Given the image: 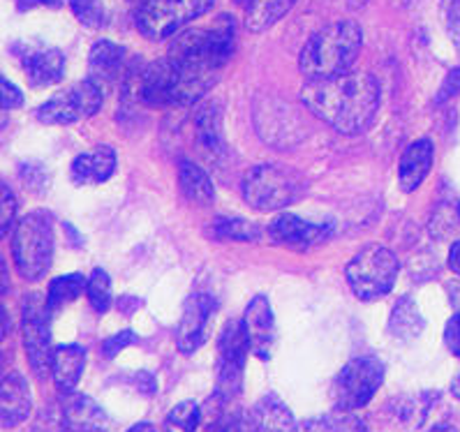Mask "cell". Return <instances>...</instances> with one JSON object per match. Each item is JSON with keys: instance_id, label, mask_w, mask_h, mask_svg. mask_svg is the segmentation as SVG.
<instances>
[{"instance_id": "obj_1", "label": "cell", "mask_w": 460, "mask_h": 432, "mask_svg": "<svg viewBox=\"0 0 460 432\" xmlns=\"http://www.w3.org/2000/svg\"><path fill=\"white\" fill-rule=\"evenodd\" d=\"M301 100L317 119L341 135H361L377 116L382 88L368 72H347L308 82Z\"/></svg>"}, {"instance_id": "obj_2", "label": "cell", "mask_w": 460, "mask_h": 432, "mask_svg": "<svg viewBox=\"0 0 460 432\" xmlns=\"http://www.w3.org/2000/svg\"><path fill=\"white\" fill-rule=\"evenodd\" d=\"M236 47V28L229 17H220L211 26L183 31L173 38L167 58L188 79L211 91L222 67L227 66Z\"/></svg>"}, {"instance_id": "obj_3", "label": "cell", "mask_w": 460, "mask_h": 432, "mask_svg": "<svg viewBox=\"0 0 460 432\" xmlns=\"http://www.w3.org/2000/svg\"><path fill=\"white\" fill-rule=\"evenodd\" d=\"M363 47L361 26L354 22H336L324 26L305 42L298 56V67L314 79H331L352 72L354 60L358 58Z\"/></svg>"}, {"instance_id": "obj_4", "label": "cell", "mask_w": 460, "mask_h": 432, "mask_svg": "<svg viewBox=\"0 0 460 432\" xmlns=\"http://www.w3.org/2000/svg\"><path fill=\"white\" fill-rule=\"evenodd\" d=\"M12 257L14 266L28 282L47 276L54 261V220L51 213L33 211L23 216L12 232Z\"/></svg>"}, {"instance_id": "obj_5", "label": "cell", "mask_w": 460, "mask_h": 432, "mask_svg": "<svg viewBox=\"0 0 460 432\" xmlns=\"http://www.w3.org/2000/svg\"><path fill=\"white\" fill-rule=\"evenodd\" d=\"M305 195V181L298 172L278 164L250 169L243 179V199L257 211H282Z\"/></svg>"}, {"instance_id": "obj_6", "label": "cell", "mask_w": 460, "mask_h": 432, "mask_svg": "<svg viewBox=\"0 0 460 432\" xmlns=\"http://www.w3.org/2000/svg\"><path fill=\"white\" fill-rule=\"evenodd\" d=\"M398 269V260L389 248L368 245L347 264V282L357 298L377 301L394 289Z\"/></svg>"}, {"instance_id": "obj_7", "label": "cell", "mask_w": 460, "mask_h": 432, "mask_svg": "<svg viewBox=\"0 0 460 432\" xmlns=\"http://www.w3.org/2000/svg\"><path fill=\"white\" fill-rule=\"evenodd\" d=\"M213 5L216 0H144L137 12V28L148 40H167L204 17Z\"/></svg>"}, {"instance_id": "obj_8", "label": "cell", "mask_w": 460, "mask_h": 432, "mask_svg": "<svg viewBox=\"0 0 460 432\" xmlns=\"http://www.w3.org/2000/svg\"><path fill=\"white\" fill-rule=\"evenodd\" d=\"M385 382V363L373 357H358L345 363L333 382V402L341 411H357L366 407Z\"/></svg>"}, {"instance_id": "obj_9", "label": "cell", "mask_w": 460, "mask_h": 432, "mask_svg": "<svg viewBox=\"0 0 460 432\" xmlns=\"http://www.w3.org/2000/svg\"><path fill=\"white\" fill-rule=\"evenodd\" d=\"M248 351L250 345L243 322H229L217 340V384L213 393L225 402H234L241 395Z\"/></svg>"}, {"instance_id": "obj_10", "label": "cell", "mask_w": 460, "mask_h": 432, "mask_svg": "<svg viewBox=\"0 0 460 432\" xmlns=\"http://www.w3.org/2000/svg\"><path fill=\"white\" fill-rule=\"evenodd\" d=\"M102 88L95 86L91 79H84L47 100L35 111V116L47 125H72L98 114L102 109Z\"/></svg>"}, {"instance_id": "obj_11", "label": "cell", "mask_w": 460, "mask_h": 432, "mask_svg": "<svg viewBox=\"0 0 460 432\" xmlns=\"http://www.w3.org/2000/svg\"><path fill=\"white\" fill-rule=\"evenodd\" d=\"M51 313L47 308V301L40 296H31L23 303V349H26L31 370L44 379L51 375V363H54V342H51L49 331Z\"/></svg>"}, {"instance_id": "obj_12", "label": "cell", "mask_w": 460, "mask_h": 432, "mask_svg": "<svg viewBox=\"0 0 460 432\" xmlns=\"http://www.w3.org/2000/svg\"><path fill=\"white\" fill-rule=\"evenodd\" d=\"M216 314V301L208 294H195L185 303L181 322L176 326V347L181 354H195L206 345Z\"/></svg>"}, {"instance_id": "obj_13", "label": "cell", "mask_w": 460, "mask_h": 432, "mask_svg": "<svg viewBox=\"0 0 460 432\" xmlns=\"http://www.w3.org/2000/svg\"><path fill=\"white\" fill-rule=\"evenodd\" d=\"M331 234H333V225H317V222H308L304 217L292 216V213L278 216L269 227V236L278 245L292 250H308L326 243Z\"/></svg>"}, {"instance_id": "obj_14", "label": "cell", "mask_w": 460, "mask_h": 432, "mask_svg": "<svg viewBox=\"0 0 460 432\" xmlns=\"http://www.w3.org/2000/svg\"><path fill=\"white\" fill-rule=\"evenodd\" d=\"M243 329L248 335L250 351L261 361L271 358V351L276 347V319H273L269 298L255 296L250 301L243 317Z\"/></svg>"}, {"instance_id": "obj_15", "label": "cell", "mask_w": 460, "mask_h": 432, "mask_svg": "<svg viewBox=\"0 0 460 432\" xmlns=\"http://www.w3.org/2000/svg\"><path fill=\"white\" fill-rule=\"evenodd\" d=\"M123 76H128V54L123 47L109 40L93 44L88 56V79L104 93V88H114Z\"/></svg>"}, {"instance_id": "obj_16", "label": "cell", "mask_w": 460, "mask_h": 432, "mask_svg": "<svg viewBox=\"0 0 460 432\" xmlns=\"http://www.w3.org/2000/svg\"><path fill=\"white\" fill-rule=\"evenodd\" d=\"M19 56L23 75L33 88L54 86L66 75V56L54 47H23Z\"/></svg>"}, {"instance_id": "obj_17", "label": "cell", "mask_w": 460, "mask_h": 432, "mask_svg": "<svg viewBox=\"0 0 460 432\" xmlns=\"http://www.w3.org/2000/svg\"><path fill=\"white\" fill-rule=\"evenodd\" d=\"M33 411V393L22 375L0 377V430L17 428Z\"/></svg>"}, {"instance_id": "obj_18", "label": "cell", "mask_w": 460, "mask_h": 432, "mask_svg": "<svg viewBox=\"0 0 460 432\" xmlns=\"http://www.w3.org/2000/svg\"><path fill=\"white\" fill-rule=\"evenodd\" d=\"M67 432H107L109 416L93 398L82 393H66L60 398Z\"/></svg>"}, {"instance_id": "obj_19", "label": "cell", "mask_w": 460, "mask_h": 432, "mask_svg": "<svg viewBox=\"0 0 460 432\" xmlns=\"http://www.w3.org/2000/svg\"><path fill=\"white\" fill-rule=\"evenodd\" d=\"M245 432H298V426L278 395H266L245 416Z\"/></svg>"}, {"instance_id": "obj_20", "label": "cell", "mask_w": 460, "mask_h": 432, "mask_svg": "<svg viewBox=\"0 0 460 432\" xmlns=\"http://www.w3.org/2000/svg\"><path fill=\"white\" fill-rule=\"evenodd\" d=\"M433 160L435 146L430 139H419L407 146L401 157V164H398V183H401L402 192H414L421 188V183L433 169Z\"/></svg>"}, {"instance_id": "obj_21", "label": "cell", "mask_w": 460, "mask_h": 432, "mask_svg": "<svg viewBox=\"0 0 460 432\" xmlns=\"http://www.w3.org/2000/svg\"><path fill=\"white\" fill-rule=\"evenodd\" d=\"M116 172L114 148L98 146L93 151L82 153L72 163V181L76 185H98L109 181Z\"/></svg>"}, {"instance_id": "obj_22", "label": "cell", "mask_w": 460, "mask_h": 432, "mask_svg": "<svg viewBox=\"0 0 460 432\" xmlns=\"http://www.w3.org/2000/svg\"><path fill=\"white\" fill-rule=\"evenodd\" d=\"M86 366V349L79 345H60L54 351V363H51V377L56 382V389L60 393H75L76 384L84 375Z\"/></svg>"}, {"instance_id": "obj_23", "label": "cell", "mask_w": 460, "mask_h": 432, "mask_svg": "<svg viewBox=\"0 0 460 432\" xmlns=\"http://www.w3.org/2000/svg\"><path fill=\"white\" fill-rule=\"evenodd\" d=\"M179 188L185 201L192 206H211L216 201V188L208 173L190 160L179 163Z\"/></svg>"}, {"instance_id": "obj_24", "label": "cell", "mask_w": 460, "mask_h": 432, "mask_svg": "<svg viewBox=\"0 0 460 432\" xmlns=\"http://www.w3.org/2000/svg\"><path fill=\"white\" fill-rule=\"evenodd\" d=\"M195 132L201 146L211 155H225L227 144H225V130H222V109L217 102H208L197 111Z\"/></svg>"}, {"instance_id": "obj_25", "label": "cell", "mask_w": 460, "mask_h": 432, "mask_svg": "<svg viewBox=\"0 0 460 432\" xmlns=\"http://www.w3.org/2000/svg\"><path fill=\"white\" fill-rule=\"evenodd\" d=\"M208 236L216 241H239V243H252L261 238V227L255 222L236 216H220L208 225Z\"/></svg>"}, {"instance_id": "obj_26", "label": "cell", "mask_w": 460, "mask_h": 432, "mask_svg": "<svg viewBox=\"0 0 460 432\" xmlns=\"http://www.w3.org/2000/svg\"><path fill=\"white\" fill-rule=\"evenodd\" d=\"M294 3L296 0H252L245 14V26L252 33H264L276 26L285 14H289Z\"/></svg>"}, {"instance_id": "obj_27", "label": "cell", "mask_w": 460, "mask_h": 432, "mask_svg": "<svg viewBox=\"0 0 460 432\" xmlns=\"http://www.w3.org/2000/svg\"><path fill=\"white\" fill-rule=\"evenodd\" d=\"M426 322H423L421 313H419L417 303L410 296H402L395 303V308L391 310L389 317V333L398 340H411L423 331Z\"/></svg>"}, {"instance_id": "obj_28", "label": "cell", "mask_w": 460, "mask_h": 432, "mask_svg": "<svg viewBox=\"0 0 460 432\" xmlns=\"http://www.w3.org/2000/svg\"><path fill=\"white\" fill-rule=\"evenodd\" d=\"M298 432H368L366 423L354 411H329L298 426Z\"/></svg>"}, {"instance_id": "obj_29", "label": "cell", "mask_w": 460, "mask_h": 432, "mask_svg": "<svg viewBox=\"0 0 460 432\" xmlns=\"http://www.w3.org/2000/svg\"><path fill=\"white\" fill-rule=\"evenodd\" d=\"M88 280L82 276V273H70V276H60L56 278L49 285V292H47V308L49 313H58V310L67 308L70 303H75L76 298L86 292Z\"/></svg>"}, {"instance_id": "obj_30", "label": "cell", "mask_w": 460, "mask_h": 432, "mask_svg": "<svg viewBox=\"0 0 460 432\" xmlns=\"http://www.w3.org/2000/svg\"><path fill=\"white\" fill-rule=\"evenodd\" d=\"M435 395L421 393L411 395V398H401L394 402V414L395 419L402 423L405 428H419L426 419L428 410L433 405Z\"/></svg>"}, {"instance_id": "obj_31", "label": "cell", "mask_w": 460, "mask_h": 432, "mask_svg": "<svg viewBox=\"0 0 460 432\" xmlns=\"http://www.w3.org/2000/svg\"><path fill=\"white\" fill-rule=\"evenodd\" d=\"M204 419V411L197 402L185 400L181 405L173 407L164 419V432H197Z\"/></svg>"}, {"instance_id": "obj_32", "label": "cell", "mask_w": 460, "mask_h": 432, "mask_svg": "<svg viewBox=\"0 0 460 432\" xmlns=\"http://www.w3.org/2000/svg\"><path fill=\"white\" fill-rule=\"evenodd\" d=\"M86 294L95 313H107L109 305H111V282H109V276L102 269L93 270V276L88 278Z\"/></svg>"}, {"instance_id": "obj_33", "label": "cell", "mask_w": 460, "mask_h": 432, "mask_svg": "<svg viewBox=\"0 0 460 432\" xmlns=\"http://www.w3.org/2000/svg\"><path fill=\"white\" fill-rule=\"evenodd\" d=\"M67 3H70L75 17L86 28H102L107 22L102 0H67Z\"/></svg>"}, {"instance_id": "obj_34", "label": "cell", "mask_w": 460, "mask_h": 432, "mask_svg": "<svg viewBox=\"0 0 460 432\" xmlns=\"http://www.w3.org/2000/svg\"><path fill=\"white\" fill-rule=\"evenodd\" d=\"M17 222V197L5 181H0V238Z\"/></svg>"}, {"instance_id": "obj_35", "label": "cell", "mask_w": 460, "mask_h": 432, "mask_svg": "<svg viewBox=\"0 0 460 432\" xmlns=\"http://www.w3.org/2000/svg\"><path fill=\"white\" fill-rule=\"evenodd\" d=\"M31 432H67L66 416H63V410H60V402H51V405L44 407L38 419H35Z\"/></svg>"}, {"instance_id": "obj_36", "label": "cell", "mask_w": 460, "mask_h": 432, "mask_svg": "<svg viewBox=\"0 0 460 432\" xmlns=\"http://www.w3.org/2000/svg\"><path fill=\"white\" fill-rule=\"evenodd\" d=\"M23 104V93L22 88H17L14 84L7 79V76H3V72H0V107L5 109H19Z\"/></svg>"}, {"instance_id": "obj_37", "label": "cell", "mask_w": 460, "mask_h": 432, "mask_svg": "<svg viewBox=\"0 0 460 432\" xmlns=\"http://www.w3.org/2000/svg\"><path fill=\"white\" fill-rule=\"evenodd\" d=\"M135 342H137V335L132 333V331H120L119 335L107 338V340L102 342V354L107 358H114L119 351H123L128 345H135Z\"/></svg>"}, {"instance_id": "obj_38", "label": "cell", "mask_w": 460, "mask_h": 432, "mask_svg": "<svg viewBox=\"0 0 460 432\" xmlns=\"http://www.w3.org/2000/svg\"><path fill=\"white\" fill-rule=\"evenodd\" d=\"M456 95H460V67H456V70H451L449 75H447V79H444V84H442V88H439L435 102L438 104L449 102V100H454Z\"/></svg>"}, {"instance_id": "obj_39", "label": "cell", "mask_w": 460, "mask_h": 432, "mask_svg": "<svg viewBox=\"0 0 460 432\" xmlns=\"http://www.w3.org/2000/svg\"><path fill=\"white\" fill-rule=\"evenodd\" d=\"M444 342H447V349L460 358V313L447 322V329H444Z\"/></svg>"}, {"instance_id": "obj_40", "label": "cell", "mask_w": 460, "mask_h": 432, "mask_svg": "<svg viewBox=\"0 0 460 432\" xmlns=\"http://www.w3.org/2000/svg\"><path fill=\"white\" fill-rule=\"evenodd\" d=\"M444 17H447V28H449L451 40L460 49V0H449V5L444 10Z\"/></svg>"}, {"instance_id": "obj_41", "label": "cell", "mask_w": 460, "mask_h": 432, "mask_svg": "<svg viewBox=\"0 0 460 432\" xmlns=\"http://www.w3.org/2000/svg\"><path fill=\"white\" fill-rule=\"evenodd\" d=\"M17 7L22 12H31L35 7H60V0H17Z\"/></svg>"}, {"instance_id": "obj_42", "label": "cell", "mask_w": 460, "mask_h": 432, "mask_svg": "<svg viewBox=\"0 0 460 432\" xmlns=\"http://www.w3.org/2000/svg\"><path fill=\"white\" fill-rule=\"evenodd\" d=\"M10 287H12V280H10V270H7V261L5 257L0 254V296L10 292Z\"/></svg>"}, {"instance_id": "obj_43", "label": "cell", "mask_w": 460, "mask_h": 432, "mask_svg": "<svg viewBox=\"0 0 460 432\" xmlns=\"http://www.w3.org/2000/svg\"><path fill=\"white\" fill-rule=\"evenodd\" d=\"M10 331H12L10 314H7V310L3 308V303H0V342L5 340L7 335H10Z\"/></svg>"}, {"instance_id": "obj_44", "label": "cell", "mask_w": 460, "mask_h": 432, "mask_svg": "<svg viewBox=\"0 0 460 432\" xmlns=\"http://www.w3.org/2000/svg\"><path fill=\"white\" fill-rule=\"evenodd\" d=\"M449 266H451V270H454L456 276L460 278V241H456V243L451 245V252H449Z\"/></svg>"}, {"instance_id": "obj_45", "label": "cell", "mask_w": 460, "mask_h": 432, "mask_svg": "<svg viewBox=\"0 0 460 432\" xmlns=\"http://www.w3.org/2000/svg\"><path fill=\"white\" fill-rule=\"evenodd\" d=\"M125 432H157L155 426H151V423H137V426H132L130 430Z\"/></svg>"}, {"instance_id": "obj_46", "label": "cell", "mask_w": 460, "mask_h": 432, "mask_svg": "<svg viewBox=\"0 0 460 432\" xmlns=\"http://www.w3.org/2000/svg\"><path fill=\"white\" fill-rule=\"evenodd\" d=\"M451 395L460 400V375L454 379V384H451Z\"/></svg>"}, {"instance_id": "obj_47", "label": "cell", "mask_w": 460, "mask_h": 432, "mask_svg": "<svg viewBox=\"0 0 460 432\" xmlns=\"http://www.w3.org/2000/svg\"><path fill=\"white\" fill-rule=\"evenodd\" d=\"M7 123H10V119H7V111L0 107V130H3V128H7Z\"/></svg>"}, {"instance_id": "obj_48", "label": "cell", "mask_w": 460, "mask_h": 432, "mask_svg": "<svg viewBox=\"0 0 460 432\" xmlns=\"http://www.w3.org/2000/svg\"><path fill=\"white\" fill-rule=\"evenodd\" d=\"M428 432H456V430L451 426H435L433 430H428Z\"/></svg>"}, {"instance_id": "obj_49", "label": "cell", "mask_w": 460, "mask_h": 432, "mask_svg": "<svg viewBox=\"0 0 460 432\" xmlns=\"http://www.w3.org/2000/svg\"><path fill=\"white\" fill-rule=\"evenodd\" d=\"M236 3H239V5H243L245 10H248V7H250V3H252V0H236Z\"/></svg>"}, {"instance_id": "obj_50", "label": "cell", "mask_w": 460, "mask_h": 432, "mask_svg": "<svg viewBox=\"0 0 460 432\" xmlns=\"http://www.w3.org/2000/svg\"><path fill=\"white\" fill-rule=\"evenodd\" d=\"M3 366H5V357L0 354V373H3Z\"/></svg>"}, {"instance_id": "obj_51", "label": "cell", "mask_w": 460, "mask_h": 432, "mask_svg": "<svg viewBox=\"0 0 460 432\" xmlns=\"http://www.w3.org/2000/svg\"><path fill=\"white\" fill-rule=\"evenodd\" d=\"M458 216H460V211H458Z\"/></svg>"}]
</instances>
